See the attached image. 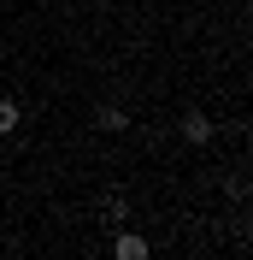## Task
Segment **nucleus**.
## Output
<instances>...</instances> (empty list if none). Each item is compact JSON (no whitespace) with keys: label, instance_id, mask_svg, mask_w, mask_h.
Returning a JSON list of instances; mask_svg holds the SVG:
<instances>
[{"label":"nucleus","instance_id":"1","mask_svg":"<svg viewBox=\"0 0 253 260\" xmlns=\"http://www.w3.org/2000/svg\"><path fill=\"white\" fill-rule=\"evenodd\" d=\"M112 260H153V243H147L142 231L118 225V231H112Z\"/></svg>","mask_w":253,"mask_h":260},{"label":"nucleus","instance_id":"2","mask_svg":"<svg viewBox=\"0 0 253 260\" xmlns=\"http://www.w3.org/2000/svg\"><path fill=\"white\" fill-rule=\"evenodd\" d=\"M212 136H218V124H212V113H200V107H189V113H183V142H189V148H206Z\"/></svg>","mask_w":253,"mask_h":260},{"label":"nucleus","instance_id":"3","mask_svg":"<svg viewBox=\"0 0 253 260\" xmlns=\"http://www.w3.org/2000/svg\"><path fill=\"white\" fill-rule=\"evenodd\" d=\"M95 124L118 136V130H130V107H100V113H95Z\"/></svg>","mask_w":253,"mask_h":260},{"label":"nucleus","instance_id":"4","mask_svg":"<svg viewBox=\"0 0 253 260\" xmlns=\"http://www.w3.org/2000/svg\"><path fill=\"white\" fill-rule=\"evenodd\" d=\"M18 124H24V107H18V101H6V95H0V136H12Z\"/></svg>","mask_w":253,"mask_h":260},{"label":"nucleus","instance_id":"5","mask_svg":"<svg viewBox=\"0 0 253 260\" xmlns=\"http://www.w3.org/2000/svg\"><path fill=\"white\" fill-rule=\"evenodd\" d=\"M106 219H112V231L130 225V201H124V195H106Z\"/></svg>","mask_w":253,"mask_h":260}]
</instances>
